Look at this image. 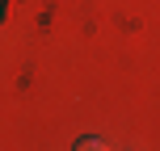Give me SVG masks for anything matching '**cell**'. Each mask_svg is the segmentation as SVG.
Returning a JSON list of instances; mask_svg holds the SVG:
<instances>
[{"label": "cell", "instance_id": "1", "mask_svg": "<svg viewBox=\"0 0 160 151\" xmlns=\"http://www.w3.org/2000/svg\"><path fill=\"white\" fill-rule=\"evenodd\" d=\"M76 147H80V151H97V147L105 151V147H110V143H105V139H97V134H88V139H80Z\"/></svg>", "mask_w": 160, "mask_h": 151}]
</instances>
